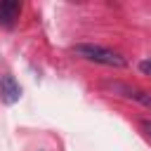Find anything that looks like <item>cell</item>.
I'll return each instance as SVG.
<instances>
[{
    "mask_svg": "<svg viewBox=\"0 0 151 151\" xmlns=\"http://www.w3.org/2000/svg\"><path fill=\"white\" fill-rule=\"evenodd\" d=\"M71 52L85 61H94V64H101V66H113V68H125L127 66V59L111 50V47H104V45H94V42H78L71 47Z\"/></svg>",
    "mask_w": 151,
    "mask_h": 151,
    "instance_id": "obj_1",
    "label": "cell"
},
{
    "mask_svg": "<svg viewBox=\"0 0 151 151\" xmlns=\"http://www.w3.org/2000/svg\"><path fill=\"white\" fill-rule=\"evenodd\" d=\"M19 97H21V87H19V83L14 80V76L2 73V76H0V101L14 104V101H19Z\"/></svg>",
    "mask_w": 151,
    "mask_h": 151,
    "instance_id": "obj_2",
    "label": "cell"
},
{
    "mask_svg": "<svg viewBox=\"0 0 151 151\" xmlns=\"http://www.w3.org/2000/svg\"><path fill=\"white\" fill-rule=\"evenodd\" d=\"M111 90H116V92H120L123 97L134 99V101H139V104H144V106H151V92H144V90L130 87V85H120V83H113Z\"/></svg>",
    "mask_w": 151,
    "mask_h": 151,
    "instance_id": "obj_3",
    "label": "cell"
},
{
    "mask_svg": "<svg viewBox=\"0 0 151 151\" xmlns=\"http://www.w3.org/2000/svg\"><path fill=\"white\" fill-rule=\"evenodd\" d=\"M19 12H21V5H19L17 0H5V2H0V24L9 28V26L14 24V19L19 17Z\"/></svg>",
    "mask_w": 151,
    "mask_h": 151,
    "instance_id": "obj_4",
    "label": "cell"
},
{
    "mask_svg": "<svg viewBox=\"0 0 151 151\" xmlns=\"http://www.w3.org/2000/svg\"><path fill=\"white\" fill-rule=\"evenodd\" d=\"M139 127H142V132H144V137L151 142V120H139Z\"/></svg>",
    "mask_w": 151,
    "mask_h": 151,
    "instance_id": "obj_5",
    "label": "cell"
},
{
    "mask_svg": "<svg viewBox=\"0 0 151 151\" xmlns=\"http://www.w3.org/2000/svg\"><path fill=\"white\" fill-rule=\"evenodd\" d=\"M139 71H142V73H146V76H151V57L139 61Z\"/></svg>",
    "mask_w": 151,
    "mask_h": 151,
    "instance_id": "obj_6",
    "label": "cell"
}]
</instances>
